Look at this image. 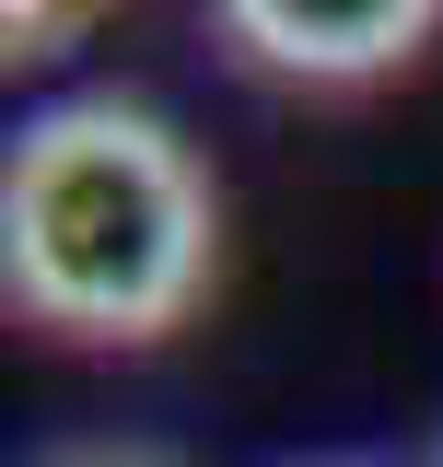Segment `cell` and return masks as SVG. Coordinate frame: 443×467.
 I'll list each match as a JSON object with an SVG mask.
<instances>
[{"mask_svg": "<svg viewBox=\"0 0 443 467\" xmlns=\"http://www.w3.org/2000/svg\"><path fill=\"white\" fill-rule=\"evenodd\" d=\"M36 467H187V456H164V444H58Z\"/></svg>", "mask_w": 443, "mask_h": 467, "instance_id": "obj_3", "label": "cell"}, {"mask_svg": "<svg viewBox=\"0 0 443 467\" xmlns=\"http://www.w3.org/2000/svg\"><path fill=\"white\" fill-rule=\"evenodd\" d=\"M432 0H233L222 12V36L245 70H280V82H374V70H408V58L432 47Z\"/></svg>", "mask_w": 443, "mask_h": 467, "instance_id": "obj_2", "label": "cell"}, {"mask_svg": "<svg viewBox=\"0 0 443 467\" xmlns=\"http://www.w3.org/2000/svg\"><path fill=\"white\" fill-rule=\"evenodd\" d=\"M432 467H443V456H432Z\"/></svg>", "mask_w": 443, "mask_h": 467, "instance_id": "obj_4", "label": "cell"}, {"mask_svg": "<svg viewBox=\"0 0 443 467\" xmlns=\"http://www.w3.org/2000/svg\"><path fill=\"white\" fill-rule=\"evenodd\" d=\"M211 257H222V199L152 106L70 94L24 117L0 164V281L36 327L94 350H152L199 316Z\"/></svg>", "mask_w": 443, "mask_h": 467, "instance_id": "obj_1", "label": "cell"}]
</instances>
